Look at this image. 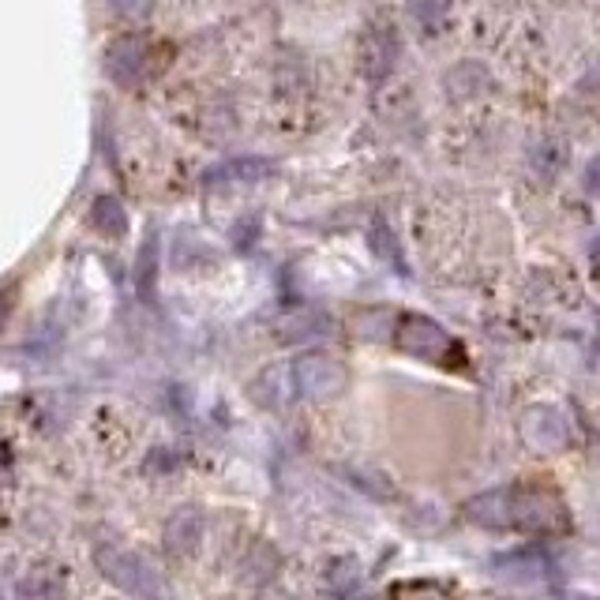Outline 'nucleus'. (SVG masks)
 <instances>
[{"label": "nucleus", "mask_w": 600, "mask_h": 600, "mask_svg": "<svg viewBox=\"0 0 600 600\" xmlns=\"http://www.w3.org/2000/svg\"><path fill=\"white\" fill-rule=\"evenodd\" d=\"M466 515L477 526H510L521 533H563L570 526L567 504L559 491L545 485H518V488H491L485 496L469 499Z\"/></svg>", "instance_id": "1"}, {"label": "nucleus", "mask_w": 600, "mask_h": 600, "mask_svg": "<svg viewBox=\"0 0 600 600\" xmlns=\"http://www.w3.org/2000/svg\"><path fill=\"white\" fill-rule=\"evenodd\" d=\"M94 563L116 589H124V593L140 600H162L165 593L159 567H154L151 559H143L140 552H128V548H98Z\"/></svg>", "instance_id": "2"}, {"label": "nucleus", "mask_w": 600, "mask_h": 600, "mask_svg": "<svg viewBox=\"0 0 600 600\" xmlns=\"http://www.w3.org/2000/svg\"><path fill=\"white\" fill-rule=\"evenodd\" d=\"M395 346L401 353H409V357H417V360L439 364V368H450V364L461 360L458 342L450 338V334L443 330L436 319L413 316V312H409V316H398V323H395Z\"/></svg>", "instance_id": "3"}, {"label": "nucleus", "mask_w": 600, "mask_h": 600, "mask_svg": "<svg viewBox=\"0 0 600 600\" xmlns=\"http://www.w3.org/2000/svg\"><path fill=\"white\" fill-rule=\"evenodd\" d=\"M293 387L308 401L338 398V390L346 387V368H342V360H334L330 353H319V349L301 353L297 364H293Z\"/></svg>", "instance_id": "4"}, {"label": "nucleus", "mask_w": 600, "mask_h": 600, "mask_svg": "<svg viewBox=\"0 0 600 600\" xmlns=\"http://www.w3.org/2000/svg\"><path fill=\"white\" fill-rule=\"evenodd\" d=\"M102 68L116 87H135L146 72H151V42L140 34L113 38V42L105 45Z\"/></svg>", "instance_id": "5"}, {"label": "nucleus", "mask_w": 600, "mask_h": 600, "mask_svg": "<svg viewBox=\"0 0 600 600\" xmlns=\"http://www.w3.org/2000/svg\"><path fill=\"white\" fill-rule=\"evenodd\" d=\"M521 439L540 455H559L570 447V420L563 409L556 406H533L521 417Z\"/></svg>", "instance_id": "6"}, {"label": "nucleus", "mask_w": 600, "mask_h": 600, "mask_svg": "<svg viewBox=\"0 0 600 600\" xmlns=\"http://www.w3.org/2000/svg\"><path fill=\"white\" fill-rule=\"evenodd\" d=\"M203 533H206V518L200 507H181L165 518V529H162V540L173 556H195L203 545Z\"/></svg>", "instance_id": "7"}, {"label": "nucleus", "mask_w": 600, "mask_h": 600, "mask_svg": "<svg viewBox=\"0 0 600 600\" xmlns=\"http://www.w3.org/2000/svg\"><path fill=\"white\" fill-rule=\"evenodd\" d=\"M401 53V42L395 34V27H376V31H368L364 38V49H360V64H364V75H368L372 83L387 80L390 68H395Z\"/></svg>", "instance_id": "8"}, {"label": "nucleus", "mask_w": 600, "mask_h": 600, "mask_svg": "<svg viewBox=\"0 0 600 600\" xmlns=\"http://www.w3.org/2000/svg\"><path fill=\"white\" fill-rule=\"evenodd\" d=\"M274 173V162L267 159H233L222 162L218 170L206 173V189H225V184H255Z\"/></svg>", "instance_id": "9"}, {"label": "nucleus", "mask_w": 600, "mask_h": 600, "mask_svg": "<svg viewBox=\"0 0 600 600\" xmlns=\"http://www.w3.org/2000/svg\"><path fill=\"white\" fill-rule=\"evenodd\" d=\"M64 597V570L61 567H34L19 582V600H61Z\"/></svg>", "instance_id": "10"}, {"label": "nucleus", "mask_w": 600, "mask_h": 600, "mask_svg": "<svg viewBox=\"0 0 600 600\" xmlns=\"http://www.w3.org/2000/svg\"><path fill=\"white\" fill-rule=\"evenodd\" d=\"M91 225L102 237H124L128 233V211L124 203L116 200V195H98V200L91 203Z\"/></svg>", "instance_id": "11"}, {"label": "nucleus", "mask_w": 600, "mask_h": 600, "mask_svg": "<svg viewBox=\"0 0 600 600\" xmlns=\"http://www.w3.org/2000/svg\"><path fill=\"white\" fill-rule=\"evenodd\" d=\"M488 87H491V75L485 72V64H477V61H466V64H458L447 72V91L455 98L485 94Z\"/></svg>", "instance_id": "12"}, {"label": "nucleus", "mask_w": 600, "mask_h": 600, "mask_svg": "<svg viewBox=\"0 0 600 600\" xmlns=\"http://www.w3.org/2000/svg\"><path fill=\"white\" fill-rule=\"evenodd\" d=\"M323 586H327L330 597H349L360 586V563L357 559H334L327 574H323Z\"/></svg>", "instance_id": "13"}, {"label": "nucleus", "mask_w": 600, "mask_h": 600, "mask_svg": "<svg viewBox=\"0 0 600 600\" xmlns=\"http://www.w3.org/2000/svg\"><path fill=\"white\" fill-rule=\"evenodd\" d=\"M529 162H533L537 176L552 181V176L563 170V162H567V146L559 143V140H540V143L533 146V154H529Z\"/></svg>", "instance_id": "14"}, {"label": "nucleus", "mask_w": 600, "mask_h": 600, "mask_svg": "<svg viewBox=\"0 0 600 600\" xmlns=\"http://www.w3.org/2000/svg\"><path fill=\"white\" fill-rule=\"evenodd\" d=\"M368 244H372V252L379 255V260H387V263H401V252H398V241H395V233L387 230V222H376L372 225V233H368Z\"/></svg>", "instance_id": "15"}, {"label": "nucleus", "mask_w": 600, "mask_h": 600, "mask_svg": "<svg viewBox=\"0 0 600 600\" xmlns=\"http://www.w3.org/2000/svg\"><path fill=\"white\" fill-rule=\"evenodd\" d=\"M274 567H278V556H274L267 545L252 548V556L244 559V574H248L252 582H267V578L274 574Z\"/></svg>", "instance_id": "16"}, {"label": "nucleus", "mask_w": 600, "mask_h": 600, "mask_svg": "<svg viewBox=\"0 0 600 600\" xmlns=\"http://www.w3.org/2000/svg\"><path fill=\"white\" fill-rule=\"evenodd\" d=\"M154 255H159V237H146L140 263H135V282H140L143 297H151V289H154Z\"/></svg>", "instance_id": "17"}, {"label": "nucleus", "mask_w": 600, "mask_h": 600, "mask_svg": "<svg viewBox=\"0 0 600 600\" xmlns=\"http://www.w3.org/2000/svg\"><path fill=\"white\" fill-rule=\"evenodd\" d=\"M499 570H504L507 578H515V582H529V578H540L545 574V563H540L537 556H515V559H504L499 563Z\"/></svg>", "instance_id": "18"}, {"label": "nucleus", "mask_w": 600, "mask_h": 600, "mask_svg": "<svg viewBox=\"0 0 600 600\" xmlns=\"http://www.w3.org/2000/svg\"><path fill=\"white\" fill-rule=\"evenodd\" d=\"M110 12L124 23H143L154 12V0H110Z\"/></svg>", "instance_id": "19"}, {"label": "nucleus", "mask_w": 600, "mask_h": 600, "mask_svg": "<svg viewBox=\"0 0 600 600\" xmlns=\"http://www.w3.org/2000/svg\"><path fill=\"white\" fill-rule=\"evenodd\" d=\"M409 12L420 23V31L436 34V27H439V0H409Z\"/></svg>", "instance_id": "20"}, {"label": "nucleus", "mask_w": 600, "mask_h": 600, "mask_svg": "<svg viewBox=\"0 0 600 600\" xmlns=\"http://www.w3.org/2000/svg\"><path fill=\"white\" fill-rule=\"evenodd\" d=\"M582 192L593 195V200H600V154H593V159L586 162V170H582Z\"/></svg>", "instance_id": "21"}, {"label": "nucleus", "mask_w": 600, "mask_h": 600, "mask_svg": "<svg viewBox=\"0 0 600 600\" xmlns=\"http://www.w3.org/2000/svg\"><path fill=\"white\" fill-rule=\"evenodd\" d=\"M578 87H582L586 94H597L600 91V57L593 61V68H589V72L582 75V83H578Z\"/></svg>", "instance_id": "22"}, {"label": "nucleus", "mask_w": 600, "mask_h": 600, "mask_svg": "<svg viewBox=\"0 0 600 600\" xmlns=\"http://www.w3.org/2000/svg\"><path fill=\"white\" fill-rule=\"evenodd\" d=\"M8 312H12V289L0 293V330H4V323H8Z\"/></svg>", "instance_id": "23"}, {"label": "nucleus", "mask_w": 600, "mask_h": 600, "mask_svg": "<svg viewBox=\"0 0 600 600\" xmlns=\"http://www.w3.org/2000/svg\"><path fill=\"white\" fill-rule=\"evenodd\" d=\"M154 461H151V466H159V469H173L176 466V461H170L173 455H170V450H154V455H151Z\"/></svg>", "instance_id": "24"}, {"label": "nucleus", "mask_w": 600, "mask_h": 600, "mask_svg": "<svg viewBox=\"0 0 600 600\" xmlns=\"http://www.w3.org/2000/svg\"><path fill=\"white\" fill-rule=\"evenodd\" d=\"M589 260H593V267H600V233H597V241L589 244Z\"/></svg>", "instance_id": "25"}, {"label": "nucleus", "mask_w": 600, "mask_h": 600, "mask_svg": "<svg viewBox=\"0 0 600 600\" xmlns=\"http://www.w3.org/2000/svg\"><path fill=\"white\" fill-rule=\"evenodd\" d=\"M368 600H383V597H368Z\"/></svg>", "instance_id": "26"}]
</instances>
